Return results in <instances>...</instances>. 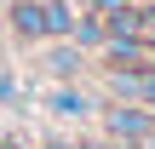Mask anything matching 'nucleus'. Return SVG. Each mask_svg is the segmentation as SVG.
<instances>
[{
    "label": "nucleus",
    "mask_w": 155,
    "mask_h": 149,
    "mask_svg": "<svg viewBox=\"0 0 155 149\" xmlns=\"http://www.w3.org/2000/svg\"><path fill=\"white\" fill-rule=\"evenodd\" d=\"M98 132H104V138H115V144L150 149V144H155V109H144V103H115V98H104V109H98Z\"/></svg>",
    "instance_id": "1"
},
{
    "label": "nucleus",
    "mask_w": 155,
    "mask_h": 149,
    "mask_svg": "<svg viewBox=\"0 0 155 149\" xmlns=\"http://www.w3.org/2000/svg\"><path fill=\"white\" fill-rule=\"evenodd\" d=\"M52 121H63V126H98V109H104V98L86 86V80H63V86H52L46 92V103H40Z\"/></svg>",
    "instance_id": "2"
},
{
    "label": "nucleus",
    "mask_w": 155,
    "mask_h": 149,
    "mask_svg": "<svg viewBox=\"0 0 155 149\" xmlns=\"http://www.w3.org/2000/svg\"><path fill=\"white\" fill-rule=\"evenodd\" d=\"M6 29H12L17 40H29V46L52 40V29H46V0H12V6H6Z\"/></svg>",
    "instance_id": "3"
},
{
    "label": "nucleus",
    "mask_w": 155,
    "mask_h": 149,
    "mask_svg": "<svg viewBox=\"0 0 155 149\" xmlns=\"http://www.w3.org/2000/svg\"><path fill=\"white\" fill-rule=\"evenodd\" d=\"M40 63H46V75H52V80H58V86H63V80H81V75H86V63H92V57H86V52H81V46H75V40H52V46H46V57H40Z\"/></svg>",
    "instance_id": "4"
},
{
    "label": "nucleus",
    "mask_w": 155,
    "mask_h": 149,
    "mask_svg": "<svg viewBox=\"0 0 155 149\" xmlns=\"http://www.w3.org/2000/svg\"><path fill=\"white\" fill-rule=\"evenodd\" d=\"M69 40H75V46H81V52H86V57L98 63V52H104V40H109V34H104V17H98V11H81V17H75V34H69Z\"/></svg>",
    "instance_id": "5"
},
{
    "label": "nucleus",
    "mask_w": 155,
    "mask_h": 149,
    "mask_svg": "<svg viewBox=\"0 0 155 149\" xmlns=\"http://www.w3.org/2000/svg\"><path fill=\"white\" fill-rule=\"evenodd\" d=\"M75 17H81V0H46V29H52V40H69V34H75Z\"/></svg>",
    "instance_id": "6"
},
{
    "label": "nucleus",
    "mask_w": 155,
    "mask_h": 149,
    "mask_svg": "<svg viewBox=\"0 0 155 149\" xmlns=\"http://www.w3.org/2000/svg\"><path fill=\"white\" fill-rule=\"evenodd\" d=\"M121 6H132V0H81V11H98V17H109V11H121Z\"/></svg>",
    "instance_id": "7"
},
{
    "label": "nucleus",
    "mask_w": 155,
    "mask_h": 149,
    "mask_svg": "<svg viewBox=\"0 0 155 149\" xmlns=\"http://www.w3.org/2000/svg\"><path fill=\"white\" fill-rule=\"evenodd\" d=\"M81 149H132V144H115V138H104V132H92V138H81Z\"/></svg>",
    "instance_id": "8"
},
{
    "label": "nucleus",
    "mask_w": 155,
    "mask_h": 149,
    "mask_svg": "<svg viewBox=\"0 0 155 149\" xmlns=\"http://www.w3.org/2000/svg\"><path fill=\"white\" fill-rule=\"evenodd\" d=\"M40 149H81V138H69V132H52V138H46Z\"/></svg>",
    "instance_id": "9"
},
{
    "label": "nucleus",
    "mask_w": 155,
    "mask_h": 149,
    "mask_svg": "<svg viewBox=\"0 0 155 149\" xmlns=\"http://www.w3.org/2000/svg\"><path fill=\"white\" fill-rule=\"evenodd\" d=\"M17 92H12V75H0V103H12Z\"/></svg>",
    "instance_id": "10"
},
{
    "label": "nucleus",
    "mask_w": 155,
    "mask_h": 149,
    "mask_svg": "<svg viewBox=\"0 0 155 149\" xmlns=\"http://www.w3.org/2000/svg\"><path fill=\"white\" fill-rule=\"evenodd\" d=\"M144 6H155V0H144Z\"/></svg>",
    "instance_id": "11"
}]
</instances>
